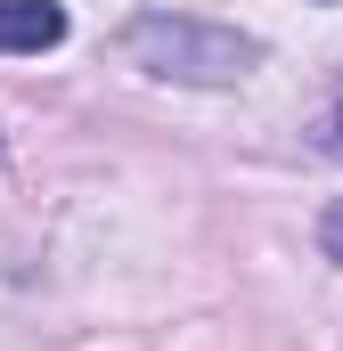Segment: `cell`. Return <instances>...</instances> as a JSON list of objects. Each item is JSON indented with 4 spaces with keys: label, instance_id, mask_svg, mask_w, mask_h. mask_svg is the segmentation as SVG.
I'll list each match as a JSON object with an SVG mask.
<instances>
[{
    "label": "cell",
    "instance_id": "1",
    "mask_svg": "<svg viewBox=\"0 0 343 351\" xmlns=\"http://www.w3.org/2000/svg\"><path fill=\"white\" fill-rule=\"evenodd\" d=\"M123 49H131V66H147V74H164V82H246L254 74V41L246 33H229V25H196V16H139L131 33H123Z\"/></svg>",
    "mask_w": 343,
    "mask_h": 351
},
{
    "label": "cell",
    "instance_id": "2",
    "mask_svg": "<svg viewBox=\"0 0 343 351\" xmlns=\"http://www.w3.org/2000/svg\"><path fill=\"white\" fill-rule=\"evenodd\" d=\"M66 41V8L58 0H0V58H41Z\"/></svg>",
    "mask_w": 343,
    "mask_h": 351
},
{
    "label": "cell",
    "instance_id": "3",
    "mask_svg": "<svg viewBox=\"0 0 343 351\" xmlns=\"http://www.w3.org/2000/svg\"><path fill=\"white\" fill-rule=\"evenodd\" d=\"M319 245H327V262H343V204H327V221H319Z\"/></svg>",
    "mask_w": 343,
    "mask_h": 351
},
{
    "label": "cell",
    "instance_id": "4",
    "mask_svg": "<svg viewBox=\"0 0 343 351\" xmlns=\"http://www.w3.org/2000/svg\"><path fill=\"white\" fill-rule=\"evenodd\" d=\"M327 131H335V147H343V106H335V123H327Z\"/></svg>",
    "mask_w": 343,
    "mask_h": 351
}]
</instances>
